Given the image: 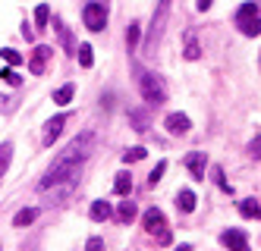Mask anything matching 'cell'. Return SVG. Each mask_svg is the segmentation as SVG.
I'll list each match as a JSON object with an SVG mask.
<instances>
[{
	"label": "cell",
	"instance_id": "15",
	"mask_svg": "<svg viewBox=\"0 0 261 251\" xmlns=\"http://www.w3.org/2000/svg\"><path fill=\"white\" fill-rule=\"evenodd\" d=\"M35 217H38V207H22L19 214L13 217V226H16V229H25L29 223H35Z\"/></svg>",
	"mask_w": 261,
	"mask_h": 251
},
{
	"label": "cell",
	"instance_id": "22",
	"mask_svg": "<svg viewBox=\"0 0 261 251\" xmlns=\"http://www.w3.org/2000/svg\"><path fill=\"white\" fill-rule=\"evenodd\" d=\"M10 160H13V145L4 142V145H0V179H4V173H7Z\"/></svg>",
	"mask_w": 261,
	"mask_h": 251
},
{
	"label": "cell",
	"instance_id": "4",
	"mask_svg": "<svg viewBox=\"0 0 261 251\" xmlns=\"http://www.w3.org/2000/svg\"><path fill=\"white\" fill-rule=\"evenodd\" d=\"M142 223H145V233H151L158 239V245H170V229H167V220H164V214L158 207H148Z\"/></svg>",
	"mask_w": 261,
	"mask_h": 251
},
{
	"label": "cell",
	"instance_id": "6",
	"mask_svg": "<svg viewBox=\"0 0 261 251\" xmlns=\"http://www.w3.org/2000/svg\"><path fill=\"white\" fill-rule=\"evenodd\" d=\"M85 25H88V32H101L107 25V7L104 4H88L85 7Z\"/></svg>",
	"mask_w": 261,
	"mask_h": 251
},
{
	"label": "cell",
	"instance_id": "1",
	"mask_svg": "<svg viewBox=\"0 0 261 251\" xmlns=\"http://www.w3.org/2000/svg\"><path fill=\"white\" fill-rule=\"evenodd\" d=\"M91 148H95V135H91V132H82L79 138H72V142H69V148L57 154V160H54V163H50V170L41 176L38 191H50L57 182H63V179H69V176H76L79 166L85 163V157L91 154Z\"/></svg>",
	"mask_w": 261,
	"mask_h": 251
},
{
	"label": "cell",
	"instance_id": "34",
	"mask_svg": "<svg viewBox=\"0 0 261 251\" xmlns=\"http://www.w3.org/2000/svg\"><path fill=\"white\" fill-rule=\"evenodd\" d=\"M22 35L29 38V41H35V29H29V25H22Z\"/></svg>",
	"mask_w": 261,
	"mask_h": 251
},
{
	"label": "cell",
	"instance_id": "33",
	"mask_svg": "<svg viewBox=\"0 0 261 251\" xmlns=\"http://www.w3.org/2000/svg\"><path fill=\"white\" fill-rule=\"evenodd\" d=\"M211 4H214V0H198V10L204 13V10H211Z\"/></svg>",
	"mask_w": 261,
	"mask_h": 251
},
{
	"label": "cell",
	"instance_id": "37",
	"mask_svg": "<svg viewBox=\"0 0 261 251\" xmlns=\"http://www.w3.org/2000/svg\"><path fill=\"white\" fill-rule=\"evenodd\" d=\"M258 63H261V60H258Z\"/></svg>",
	"mask_w": 261,
	"mask_h": 251
},
{
	"label": "cell",
	"instance_id": "26",
	"mask_svg": "<svg viewBox=\"0 0 261 251\" xmlns=\"http://www.w3.org/2000/svg\"><path fill=\"white\" fill-rule=\"evenodd\" d=\"M35 22H38V29H47V22H50V7L47 4H41L35 10Z\"/></svg>",
	"mask_w": 261,
	"mask_h": 251
},
{
	"label": "cell",
	"instance_id": "27",
	"mask_svg": "<svg viewBox=\"0 0 261 251\" xmlns=\"http://www.w3.org/2000/svg\"><path fill=\"white\" fill-rule=\"evenodd\" d=\"M164 173H167V160H161L151 173H148V185H158V182L164 179Z\"/></svg>",
	"mask_w": 261,
	"mask_h": 251
},
{
	"label": "cell",
	"instance_id": "35",
	"mask_svg": "<svg viewBox=\"0 0 261 251\" xmlns=\"http://www.w3.org/2000/svg\"><path fill=\"white\" fill-rule=\"evenodd\" d=\"M0 110H10V104H7V98H0Z\"/></svg>",
	"mask_w": 261,
	"mask_h": 251
},
{
	"label": "cell",
	"instance_id": "24",
	"mask_svg": "<svg viewBox=\"0 0 261 251\" xmlns=\"http://www.w3.org/2000/svg\"><path fill=\"white\" fill-rule=\"evenodd\" d=\"M76 57H79V63H82L85 69H88L91 63H95V53H91V44H79V47H76Z\"/></svg>",
	"mask_w": 261,
	"mask_h": 251
},
{
	"label": "cell",
	"instance_id": "23",
	"mask_svg": "<svg viewBox=\"0 0 261 251\" xmlns=\"http://www.w3.org/2000/svg\"><path fill=\"white\" fill-rule=\"evenodd\" d=\"M0 79H4L7 85H13V88H19V85H22V75L16 72L13 66H7V69H0Z\"/></svg>",
	"mask_w": 261,
	"mask_h": 251
},
{
	"label": "cell",
	"instance_id": "2",
	"mask_svg": "<svg viewBox=\"0 0 261 251\" xmlns=\"http://www.w3.org/2000/svg\"><path fill=\"white\" fill-rule=\"evenodd\" d=\"M136 75H139V91H142V98L151 104V107H161L164 101H167V85H164V79L161 75H154V72H148V69H136Z\"/></svg>",
	"mask_w": 261,
	"mask_h": 251
},
{
	"label": "cell",
	"instance_id": "8",
	"mask_svg": "<svg viewBox=\"0 0 261 251\" xmlns=\"http://www.w3.org/2000/svg\"><path fill=\"white\" fill-rule=\"evenodd\" d=\"M69 123V117H66V113H60V117H54L47 126H44V135H41V145L44 148H50L54 142H57L60 138V132H63V126Z\"/></svg>",
	"mask_w": 261,
	"mask_h": 251
},
{
	"label": "cell",
	"instance_id": "25",
	"mask_svg": "<svg viewBox=\"0 0 261 251\" xmlns=\"http://www.w3.org/2000/svg\"><path fill=\"white\" fill-rule=\"evenodd\" d=\"M139 38H142V25H129V29H126V47H129V50H136Z\"/></svg>",
	"mask_w": 261,
	"mask_h": 251
},
{
	"label": "cell",
	"instance_id": "14",
	"mask_svg": "<svg viewBox=\"0 0 261 251\" xmlns=\"http://www.w3.org/2000/svg\"><path fill=\"white\" fill-rule=\"evenodd\" d=\"M176 207L182 210V214H192V210H195V195H192V188H179V195H176Z\"/></svg>",
	"mask_w": 261,
	"mask_h": 251
},
{
	"label": "cell",
	"instance_id": "3",
	"mask_svg": "<svg viewBox=\"0 0 261 251\" xmlns=\"http://www.w3.org/2000/svg\"><path fill=\"white\" fill-rule=\"evenodd\" d=\"M170 4H173V0H161V4H158L154 19H151V29H148V35H145V53H154V47L161 44L167 19H170Z\"/></svg>",
	"mask_w": 261,
	"mask_h": 251
},
{
	"label": "cell",
	"instance_id": "16",
	"mask_svg": "<svg viewBox=\"0 0 261 251\" xmlns=\"http://www.w3.org/2000/svg\"><path fill=\"white\" fill-rule=\"evenodd\" d=\"M88 214H91V220H95V223H104V220H110V214H114V210H110L107 201H95Z\"/></svg>",
	"mask_w": 261,
	"mask_h": 251
},
{
	"label": "cell",
	"instance_id": "13",
	"mask_svg": "<svg viewBox=\"0 0 261 251\" xmlns=\"http://www.w3.org/2000/svg\"><path fill=\"white\" fill-rule=\"evenodd\" d=\"M186 60H198L201 57V47H198V38H195V29H186V50H182Z\"/></svg>",
	"mask_w": 261,
	"mask_h": 251
},
{
	"label": "cell",
	"instance_id": "7",
	"mask_svg": "<svg viewBox=\"0 0 261 251\" xmlns=\"http://www.w3.org/2000/svg\"><path fill=\"white\" fill-rule=\"evenodd\" d=\"M50 53H54V50H50L47 44H38V47H35V50H32V57H29V72H32V75H41V72L47 69Z\"/></svg>",
	"mask_w": 261,
	"mask_h": 251
},
{
	"label": "cell",
	"instance_id": "28",
	"mask_svg": "<svg viewBox=\"0 0 261 251\" xmlns=\"http://www.w3.org/2000/svg\"><path fill=\"white\" fill-rule=\"evenodd\" d=\"M145 154H148L145 148H129V151L123 154V160H126V163H136V160H145Z\"/></svg>",
	"mask_w": 261,
	"mask_h": 251
},
{
	"label": "cell",
	"instance_id": "31",
	"mask_svg": "<svg viewBox=\"0 0 261 251\" xmlns=\"http://www.w3.org/2000/svg\"><path fill=\"white\" fill-rule=\"evenodd\" d=\"M249 154H252L255 160H261V135H255V138H252V145H249Z\"/></svg>",
	"mask_w": 261,
	"mask_h": 251
},
{
	"label": "cell",
	"instance_id": "12",
	"mask_svg": "<svg viewBox=\"0 0 261 251\" xmlns=\"http://www.w3.org/2000/svg\"><path fill=\"white\" fill-rule=\"evenodd\" d=\"M54 29H57V35H60V41H63V50H66L69 57H76V47H79V44H76V38L69 35V29H66V25L60 22V19H54Z\"/></svg>",
	"mask_w": 261,
	"mask_h": 251
},
{
	"label": "cell",
	"instance_id": "20",
	"mask_svg": "<svg viewBox=\"0 0 261 251\" xmlns=\"http://www.w3.org/2000/svg\"><path fill=\"white\" fill-rule=\"evenodd\" d=\"M114 191L117 195H129V191H133V176H129V173H120L114 179Z\"/></svg>",
	"mask_w": 261,
	"mask_h": 251
},
{
	"label": "cell",
	"instance_id": "18",
	"mask_svg": "<svg viewBox=\"0 0 261 251\" xmlns=\"http://www.w3.org/2000/svg\"><path fill=\"white\" fill-rule=\"evenodd\" d=\"M239 214L246 217V220H258L261 217V207H258L255 198H246V201H239Z\"/></svg>",
	"mask_w": 261,
	"mask_h": 251
},
{
	"label": "cell",
	"instance_id": "9",
	"mask_svg": "<svg viewBox=\"0 0 261 251\" xmlns=\"http://www.w3.org/2000/svg\"><path fill=\"white\" fill-rule=\"evenodd\" d=\"M186 166H189L192 179H195V182H201V179H204V170H208V157H204L201 151H192L189 157H186Z\"/></svg>",
	"mask_w": 261,
	"mask_h": 251
},
{
	"label": "cell",
	"instance_id": "30",
	"mask_svg": "<svg viewBox=\"0 0 261 251\" xmlns=\"http://www.w3.org/2000/svg\"><path fill=\"white\" fill-rule=\"evenodd\" d=\"M211 173H214V182H217V185H220L223 191H233V188H230V182H227V179H223V170H220V166H214Z\"/></svg>",
	"mask_w": 261,
	"mask_h": 251
},
{
	"label": "cell",
	"instance_id": "21",
	"mask_svg": "<svg viewBox=\"0 0 261 251\" xmlns=\"http://www.w3.org/2000/svg\"><path fill=\"white\" fill-rule=\"evenodd\" d=\"M129 123H133L136 132H145L148 129V113L145 110H129Z\"/></svg>",
	"mask_w": 261,
	"mask_h": 251
},
{
	"label": "cell",
	"instance_id": "36",
	"mask_svg": "<svg viewBox=\"0 0 261 251\" xmlns=\"http://www.w3.org/2000/svg\"><path fill=\"white\" fill-rule=\"evenodd\" d=\"M176 251H192V245H179V248H176Z\"/></svg>",
	"mask_w": 261,
	"mask_h": 251
},
{
	"label": "cell",
	"instance_id": "17",
	"mask_svg": "<svg viewBox=\"0 0 261 251\" xmlns=\"http://www.w3.org/2000/svg\"><path fill=\"white\" fill-rule=\"evenodd\" d=\"M136 214H139V210H136V201H120V207H117V220H120V223H133Z\"/></svg>",
	"mask_w": 261,
	"mask_h": 251
},
{
	"label": "cell",
	"instance_id": "19",
	"mask_svg": "<svg viewBox=\"0 0 261 251\" xmlns=\"http://www.w3.org/2000/svg\"><path fill=\"white\" fill-rule=\"evenodd\" d=\"M72 94H76V88H72V82H66V85H60L57 91H54V104H69L72 101Z\"/></svg>",
	"mask_w": 261,
	"mask_h": 251
},
{
	"label": "cell",
	"instance_id": "11",
	"mask_svg": "<svg viewBox=\"0 0 261 251\" xmlns=\"http://www.w3.org/2000/svg\"><path fill=\"white\" fill-rule=\"evenodd\" d=\"M189 129H192V123H189V117H186V113H170V117H167V132L186 135Z\"/></svg>",
	"mask_w": 261,
	"mask_h": 251
},
{
	"label": "cell",
	"instance_id": "32",
	"mask_svg": "<svg viewBox=\"0 0 261 251\" xmlns=\"http://www.w3.org/2000/svg\"><path fill=\"white\" fill-rule=\"evenodd\" d=\"M85 251H104V242H101L98 236H91V239H88V245H85Z\"/></svg>",
	"mask_w": 261,
	"mask_h": 251
},
{
	"label": "cell",
	"instance_id": "29",
	"mask_svg": "<svg viewBox=\"0 0 261 251\" xmlns=\"http://www.w3.org/2000/svg\"><path fill=\"white\" fill-rule=\"evenodd\" d=\"M4 60H7L10 66H19V63H22V57H19V53H16L13 47H4Z\"/></svg>",
	"mask_w": 261,
	"mask_h": 251
},
{
	"label": "cell",
	"instance_id": "10",
	"mask_svg": "<svg viewBox=\"0 0 261 251\" xmlns=\"http://www.w3.org/2000/svg\"><path fill=\"white\" fill-rule=\"evenodd\" d=\"M220 242L227 245L230 251H249V239H246L242 229H227V233L220 236Z\"/></svg>",
	"mask_w": 261,
	"mask_h": 251
},
{
	"label": "cell",
	"instance_id": "5",
	"mask_svg": "<svg viewBox=\"0 0 261 251\" xmlns=\"http://www.w3.org/2000/svg\"><path fill=\"white\" fill-rule=\"evenodd\" d=\"M236 25H239L242 35H249V38L261 35V13H258V7L255 4H242L236 10Z\"/></svg>",
	"mask_w": 261,
	"mask_h": 251
}]
</instances>
